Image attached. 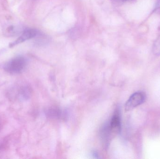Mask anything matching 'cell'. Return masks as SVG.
<instances>
[{
	"mask_svg": "<svg viewBox=\"0 0 160 159\" xmlns=\"http://www.w3.org/2000/svg\"><path fill=\"white\" fill-rule=\"evenodd\" d=\"M26 64L27 62L25 58L18 56L7 62L4 66V69L9 73H19L25 69Z\"/></svg>",
	"mask_w": 160,
	"mask_h": 159,
	"instance_id": "1",
	"label": "cell"
},
{
	"mask_svg": "<svg viewBox=\"0 0 160 159\" xmlns=\"http://www.w3.org/2000/svg\"><path fill=\"white\" fill-rule=\"evenodd\" d=\"M146 100V95L142 91H137L131 95L126 105L125 110L129 111L141 105Z\"/></svg>",
	"mask_w": 160,
	"mask_h": 159,
	"instance_id": "2",
	"label": "cell"
},
{
	"mask_svg": "<svg viewBox=\"0 0 160 159\" xmlns=\"http://www.w3.org/2000/svg\"><path fill=\"white\" fill-rule=\"evenodd\" d=\"M107 125L112 137L120 133L121 130V119L118 112H115Z\"/></svg>",
	"mask_w": 160,
	"mask_h": 159,
	"instance_id": "3",
	"label": "cell"
},
{
	"mask_svg": "<svg viewBox=\"0 0 160 159\" xmlns=\"http://www.w3.org/2000/svg\"><path fill=\"white\" fill-rule=\"evenodd\" d=\"M38 31L35 29H28L23 31L20 36L15 40L13 43L10 44L9 46L10 47L15 46L19 44H21L27 40L32 39L36 36Z\"/></svg>",
	"mask_w": 160,
	"mask_h": 159,
	"instance_id": "4",
	"label": "cell"
},
{
	"mask_svg": "<svg viewBox=\"0 0 160 159\" xmlns=\"http://www.w3.org/2000/svg\"><path fill=\"white\" fill-rule=\"evenodd\" d=\"M153 52L157 56H160V35L153 44Z\"/></svg>",
	"mask_w": 160,
	"mask_h": 159,
	"instance_id": "5",
	"label": "cell"
},
{
	"mask_svg": "<svg viewBox=\"0 0 160 159\" xmlns=\"http://www.w3.org/2000/svg\"><path fill=\"white\" fill-rule=\"evenodd\" d=\"M156 11L157 12H159L160 13V0L158 1L157 3V6H156Z\"/></svg>",
	"mask_w": 160,
	"mask_h": 159,
	"instance_id": "6",
	"label": "cell"
},
{
	"mask_svg": "<svg viewBox=\"0 0 160 159\" xmlns=\"http://www.w3.org/2000/svg\"><path fill=\"white\" fill-rule=\"evenodd\" d=\"M92 155H93V156H94V157L96 158H98V154H97V153H96V152H93V154H92Z\"/></svg>",
	"mask_w": 160,
	"mask_h": 159,
	"instance_id": "7",
	"label": "cell"
}]
</instances>
